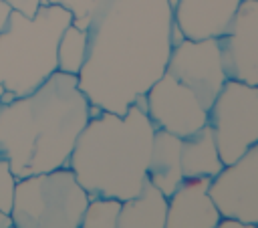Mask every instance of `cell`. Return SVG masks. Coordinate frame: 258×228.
Listing matches in <instances>:
<instances>
[{
    "label": "cell",
    "mask_w": 258,
    "mask_h": 228,
    "mask_svg": "<svg viewBox=\"0 0 258 228\" xmlns=\"http://www.w3.org/2000/svg\"><path fill=\"white\" fill-rule=\"evenodd\" d=\"M242 0H177L173 24L183 38H220Z\"/></svg>",
    "instance_id": "obj_12"
},
{
    "label": "cell",
    "mask_w": 258,
    "mask_h": 228,
    "mask_svg": "<svg viewBox=\"0 0 258 228\" xmlns=\"http://www.w3.org/2000/svg\"><path fill=\"white\" fill-rule=\"evenodd\" d=\"M6 2L12 6V10L28 16V18L36 14V10L40 8V4H44V0H6Z\"/></svg>",
    "instance_id": "obj_20"
},
{
    "label": "cell",
    "mask_w": 258,
    "mask_h": 228,
    "mask_svg": "<svg viewBox=\"0 0 258 228\" xmlns=\"http://www.w3.org/2000/svg\"><path fill=\"white\" fill-rule=\"evenodd\" d=\"M210 178H183L175 192L167 198V218L169 228H216L220 222V212L208 192Z\"/></svg>",
    "instance_id": "obj_11"
},
{
    "label": "cell",
    "mask_w": 258,
    "mask_h": 228,
    "mask_svg": "<svg viewBox=\"0 0 258 228\" xmlns=\"http://www.w3.org/2000/svg\"><path fill=\"white\" fill-rule=\"evenodd\" d=\"M0 228H14L10 212H4V210H0Z\"/></svg>",
    "instance_id": "obj_22"
},
{
    "label": "cell",
    "mask_w": 258,
    "mask_h": 228,
    "mask_svg": "<svg viewBox=\"0 0 258 228\" xmlns=\"http://www.w3.org/2000/svg\"><path fill=\"white\" fill-rule=\"evenodd\" d=\"M91 196L69 165L16 180L12 200L14 228H81Z\"/></svg>",
    "instance_id": "obj_5"
},
{
    "label": "cell",
    "mask_w": 258,
    "mask_h": 228,
    "mask_svg": "<svg viewBox=\"0 0 258 228\" xmlns=\"http://www.w3.org/2000/svg\"><path fill=\"white\" fill-rule=\"evenodd\" d=\"M119 212H121V200L95 196L89 200L85 208L81 228H117Z\"/></svg>",
    "instance_id": "obj_17"
},
{
    "label": "cell",
    "mask_w": 258,
    "mask_h": 228,
    "mask_svg": "<svg viewBox=\"0 0 258 228\" xmlns=\"http://www.w3.org/2000/svg\"><path fill=\"white\" fill-rule=\"evenodd\" d=\"M14 186H16V178L10 169V163L4 157H0V210L4 212L12 210Z\"/></svg>",
    "instance_id": "obj_19"
},
{
    "label": "cell",
    "mask_w": 258,
    "mask_h": 228,
    "mask_svg": "<svg viewBox=\"0 0 258 228\" xmlns=\"http://www.w3.org/2000/svg\"><path fill=\"white\" fill-rule=\"evenodd\" d=\"M91 111L77 75L54 71L32 93L0 105V157L16 180L69 165Z\"/></svg>",
    "instance_id": "obj_2"
},
{
    "label": "cell",
    "mask_w": 258,
    "mask_h": 228,
    "mask_svg": "<svg viewBox=\"0 0 258 228\" xmlns=\"http://www.w3.org/2000/svg\"><path fill=\"white\" fill-rule=\"evenodd\" d=\"M87 36L79 87L95 109L123 115L167 69L173 8L167 0H101Z\"/></svg>",
    "instance_id": "obj_1"
},
{
    "label": "cell",
    "mask_w": 258,
    "mask_h": 228,
    "mask_svg": "<svg viewBox=\"0 0 258 228\" xmlns=\"http://www.w3.org/2000/svg\"><path fill=\"white\" fill-rule=\"evenodd\" d=\"M48 4H60L64 8H69L73 12V24L81 26V28H87L89 26V20L97 8V4L101 0H44Z\"/></svg>",
    "instance_id": "obj_18"
},
{
    "label": "cell",
    "mask_w": 258,
    "mask_h": 228,
    "mask_svg": "<svg viewBox=\"0 0 258 228\" xmlns=\"http://www.w3.org/2000/svg\"><path fill=\"white\" fill-rule=\"evenodd\" d=\"M87 28H81L77 24H69L64 32L60 34L58 48H56V63L58 71L79 75L85 56H87Z\"/></svg>",
    "instance_id": "obj_16"
},
{
    "label": "cell",
    "mask_w": 258,
    "mask_h": 228,
    "mask_svg": "<svg viewBox=\"0 0 258 228\" xmlns=\"http://www.w3.org/2000/svg\"><path fill=\"white\" fill-rule=\"evenodd\" d=\"M143 103L155 129L169 131L181 139L208 125V109L198 95L167 71L143 95Z\"/></svg>",
    "instance_id": "obj_8"
},
{
    "label": "cell",
    "mask_w": 258,
    "mask_h": 228,
    "mask_svg": "<svg viewBox=\"0 0 258 228\" xmlns=\"http://www.w3.org/2000/svg\"><path fill=\"white\" fill-rule=\"evenodd\" d=\"M220 48L228 79L258 85V0L240 2Z\"/></svg>",
    "instance_id": "obj_10"
},
{
    "label": "cell",
    "mask_w": 258,
    "mask_h": 228,
    "mask_svg": "<svg viewBox=\"0 0 258 228\" xmlns=\"http://www.w3.org/2000/svg\"><path fill=\"white\" fill-rule=\"evenodd\" d=\"M10 16H12V6L6 0H0V32L6 28Z\"/></svg>",
    "instance_id": "obj_21"
},
{
    "label": "cell",
    "mask_w": 258,
    "mask_h": 228,
    "mask_svg": "<svg viewBox=\"0 0 258 228\" xmlns=\"http://www.w3.org/2000/svg\"><path fill=\"white\" fill-rule=\"evenodd\" d=\"M73 12L60 4H40L34 16L12 10L0 32V85L10 99L24 97L58 71L56 48Z\"/></svg>",
    "instance_id": "obj_4"
},
{
    "label": "cell",
    "mask_w": 258,
    "mask_h": 228,
    "mask_svg": "<svg viewBox=\"0 0 258 228\" xmlns=\"http://www.w3.org/2000/svg\"><path fill=\"white\" fill-rule=\"evenodd\" d=\"M165 71L187 85L200 103L210 109L228 79L220 38H181L173 42Z\"/></svg>",
    "instance_id": "obj_7"
},
{
    "label": "cell",
    "mask_w": 258,
    "mask_h": 228,
    "mask_svg": "<svg viewBox=\"0 0 258 228\" xmlns=\"http://www.w3.org/2000/svg\"><path fill=\"white\" fill-rule=\"evenodd\" d=\"M222 163L236 161L246 149L258 143V85L226 79L212 107L208 109Z\"/></svg>",
    "instance_id": "obj_6"
},
{
    "label": "cell",
    "mask_w": 258,
    "mask_h": 228,
    "mask_svg": "<svg viewBox=\"0 0 258 228\" xmlns=\"http://www.w3.org/2000/svg\"><path fill=\"white\" fill-rule=\"evenodd\" d=\"M4 93H6V89H4L2 85H0V105L4 103Z\"/></svg>",
    "instance_id": "obj_23"
},
{
    "label": "cell",
    "mask_w": 258,
    "mask_h": 228,
    "mask_svg": "<svg viewBox=\"0 0 258 228\" xmlns=\"http://www.w3.org/2000/svg\"><path fill=\"white\" fill-rule=\"evenodd\" d=\"M224 167L212 129L206 125L189 137L181 139V172L183 178H214Z\"/></svg>",
    "instance_id": "obj_15"
},
{
    "label": "cell",
    "mask_w": 258,
    "mask_h": 228,
    "mask_svg": "<svg viewBox=\"0 0 258 228\" xmlns=\"http://www.w3.org/2000/svg\"><path fill=\"white\" fill-rule=\"evenodd\" d=\"M222 218H236L250 228L258 226V143L236 161L226 163L208 188Z\"/></svg>",
    "instance_id": "obj_9"
},
{
    "label": "cell",
    "mask_w": 258,
    "mask_h": 228,
    "mask_svg": "<svg viewBox=\"0 0 258 228\" xmlns=\"http://www.w3.org/2000/svg\"><path fill=\"white\" fill-rule=\"evenodd\" d=\"M167 218V196L145 182L143 190L121 202L117 228H163Z\"/></svg>",
    "instance_id": "obj_14"
},
{
    "label": "cell",
    "mask_w": 258,
    "mask_h": 228,
    "mask_svg": "<svg viewBox=\"0 0 258 228\" xmlns=\"http://www.w3.org/2000/svg\"><path fill=\"white\" fill-rule=\"evenodd\" d=\"M153 135L155 125L145 111L143 97L123 115L93 107L77 137L69 167L91 198L125 202L137 196L147 182Z\"/></svg>",
    "instance_id": "obj_3"
},
{
    "label": "cell",
    "mask_w": 258,
    "mask_h": 228,
    "mask_svg": "<svg viewBox=\"0 0 258 228\" xmlns=\"http://www.w3.org/2000/svg\"><path fill=\"white\" fill-rule=\"evenodd\" d=\"M181 180V137L163 129H155L147 165V182L169 198Z\"/></svg>",
    "instance_id": "obj_13"
}]
</instances>
